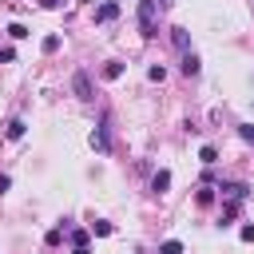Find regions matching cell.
<instances>
[{"label":"cell","instance_id":"obj_1","mask_svg":"<svg viewBox=\"0 0 254 254\" xmlns=\"http://www.w3.org/2000/svg\"><path fill=\"white\" fill-rule=\"evenodd\" d=\"M139 36L143 40H155L159 36V4L155 0H139Z\"/></svg>","mask_w":254,"mask_h":254},{"label":"cell","instance_id":"obj_2","mask_svg":"<svg viewBox=\"0 0 254 254\" xmlns=\"http://www.w3.org/2000/svg\"><path fill=\"white\" fill-rule=\"evenodd\" d=\"M91 147H95L99 155H107V151H111V115H107V111L99 115V127L91 131Z\"/></svg>","mask_w":254,"mask_h":254},{"label":"cell","instance_id":"obj_3","mask_svg":"<svg viewBox=\"0 0 254 254\" xmlns=\"http://www.w3.org/2000/svg\"><path fill=\"white\" fill-rule=\"evenodd\" d=\"M71 91H75V99H83V103H91L95 99V87H91V75L79 67L75 75H71Z\"/></svg>","mask_w":254,"mask_h":254},{"label":"cell","instance_id":"obj_4","mask_svg":"<svg viewBox=\"0 0 254 254\" xmlns=\"http://www.w3.org/2000/svg\"><path fill=\"white\" fill-rule=\"evenodd\" d=\"M218 190H222V198H234V202H246L250 198V187L246 183H218Z\"/></svg>","mask_w":254,"mask_h":254},{"label":"cell","instance_id":"obj_5","mask_svg":"<svg viewBox=\"0 0 254 254\" xmlns=\"http://www.w3.org/2000/svg\"><path fill=\"white\" fill-rule=\"evenodd\" d=\"M119 16V4L115 0H103V4H95V24H111Z\"/></svg>","mask_w":254,"mask_h":254},{"label":"cell","instance_id":"obj_6","mask_svg":"<svg viewBox=\"0 0 254 254\" xmlns=\"http://www.w3.org/2000/svg\"><path fill=\"white\" fill-rule=\"evenodd\" d=\"M179 71H183L187 79H194V75L202 71V60H198L194 52H183V64H179Z\"/></svg>","mask_w":254,"mask_h":254},{"label":"cell","instance_id":"obj_7","mask_svg":"<svg viewBox=\"0 0 254 254\" xmlns=\"http://www.w3.org/2000/svg\"><path fill=\"white\" fill-rule=\"evenodd\" d=\"M151 190H155V194H167V190H171V171H167V167H159V171L151 175Z\"/></svg>","mask_w":254,"mask_h":254},{"label":"cell","instance_id":"obj_8","mask_svg":"<svg viewBox=\"0 0 254 254\" xmlns=\"http://www.w3.org/2000/svg\"><path fill=\"white\" fill-rule=\"evenodd\" d=\"M238 214H242V202H234V198H226V202H222V214H218V226H230V222H234Z\"/></svg>","mask_w":254,"mask_h":254},{"label":"cell","instance_id":"obj_9","mask_svg":"<svg viewBox=\"0 0 254 254\" xmlns=\"http://www.w3.org/2000/svg\"><path fill=\"white\" fill-rule=\"evenodd\" d=\"M171 44H175V52H190V32L187 28H171Z\"/></svg>","mask_w":254,"mask_h":254},{"label":"cell","instance_id":"obj_10","mask_svg":"<svg viewBox=\"0 0 254 254\" xmlns=\"http://www.w3.org/2000/svg\"><path fill=\"white\" fill-rule=\"evenodd\" d=\"M214 198H218V194H214V187H210V183H202V187H198V194H194V202H198V206H214Z\"/></svg>","mask_w":254,"mask_h":254},{"label":"cell","instance_id":"obj_11","mask_svg":"<svg viewBox=\"0 0 254 254\" xmlns=\"http://www.w3.org/2000/svg\"><path fill=\"white\" fill-rule=\"evenodd\" d=\"M99 75H103V79H119V75H123V60H107Z\"/></svg>","mask_w":254,"mask_h":254},{"label":"cell","instance_id":"obj_12","mask_svg":"<svg viewBox=\"0 0 254 254\" xmlns=\"http://www.w3.org/2000/svg\"><path fill=\"white\" fill-rule=\"evenodd\" d=\"M24 131H28V123H24V119H8V127H4V135H8V139H24Z\"/></svg>","mask_w":254,"mask_h":254},{"label":"cell","instance_id":"obj_13","mask_svg":"<svg viewBox=\"0 0 254 254\" xmlns=\"http://www.w3.org/2000/svg\"><path fill=\"white\" fill-rule=\"evenodd\" d=\"M198 159H202V167H214V163H218V147H210V143H202V151H198Z\"/></svg>","mask_w":254,"mask_h":254},{"label":"cell","instance_id":"obj_14","mask_svg":"<svg viewBox=\"0 0 254 254\" xmlns=\"http://www.w3.org/2000/svg\"><path fill=\"white\" fill-rule=\"evenodd\" d=\"M60 44H64V40L52 32V36H44V44H40V48H44V56H52V52H60Z\"/></svg>","mask_w":254,"mask_h":254},{"label":"cell","instance_id":"obj_15","mask_svg":"<svg viewBox=\"0 0 254 254\" xmlns=\"http://www.w3.org/2000/svg\"><path fill=\"white\" fill-rule=\"evenodd\" d=\"M147 79H151V83H163V79H167V67H163V64H151V67H147Z\"/></svg>","mask_w":254,"mask_h":254},{"label":"cell","instance_id":"obj_16","mask_svg":"<svg viewBox=\"0 0 254 254\" xmlns=\"http://www.w3.org/2000/svg\"><path fill=\"white\" fill-rule=\"evenodd\" d=\"M111 230H115V226H111L107 218H95V222H91V234H99V238H107Z\"/></svg>","mask_w":254,"mask_h":254},{"label":"cell","instance_id":"obj_17","mask_svg":"<svg viewBox=\"0 0 254 254\" xmlns=\"http://www.w3.org/2000/svg\"><path fill=\"white\" fill-rule=\"evenodd\" d=\"M67 242H71V250L87 246V230H67Z\"/></svg>","mask_w":254,"mask_h":254},{"label":"cell","instance_id":"obj_18","mask_svg":"<svg viewBox=\"0 0 254 254\" xmlns=\"http://www.w3.org/2000/svg\"><path fill=\"white\" fill-rule=\"evenodd\" d=\"M159 254H183V242L179 238H167V242H159Z\"/></svg>","mask_w":254,"mask_h":254},{"label":"cell","instance_id":"obj_19","mask_svg":"<svg viewBox=\"0 0 254 254\" xmlns=\"http://www.w3.org/2000/svg\"><path fill=\"white\" fill-rule=\"evenodd\" d=\"M44 242H48V246H60V242H64V226H52V230L44 234Z\"/></svg>","mask_w":254,"mask_h":254},{"label":"cell","instance_id":"obj_20","mask_svg":"<svg viewBox=\"0 0 254 254\" xmlns=\"http://www.w3.org/2000/svg\"><path fill=\"white\" fill-rule=\"evenodd\" d=\"M8 36H12V40H24L28 28H24V24H8Z\"/></svg>","mask_w":254,"mask_h":254},{"label":"cell","instance_id":"obj_21","mask_svg":"<svg viewBox=\"0 0 254 254\" xmlns=\"http://www.w3.org/2000/svg\"><path fill=\"white\" fill-rule=\"evenodd\" d=\"M238 135H242L246 143H254V123H238Z\"/></svg>","mask_w":254,"mask_h":254},{"label":"cell","instance_id":"obj_22","mask_svg":"<svg viewBox=\"0 0 254 254\" xmlns=\"http://www.w3.org/2000/svg\"><path fill=\"white\" fill-rule=\"evenodd\" d=\"M238 238H242V242H254V222H246V226L238 230Z\"/></svg>","mask_w":254,"mask_h":254},{"label":"cell","instance_id":"obj_23","mask_svg":"<svg viewBox=\"0 0 254 254\" xmlns=\"http://www.w3.org/2000/svg\"><path fill=\"white\" fill-rule=\"evenodd\" d=\"M12 60H16V52L12 48H0V64H12Z\"/></svg>","mask_w":254,"mask_h":254},{"label":"cell","instance_id":"obj_24","mask_svg":"<svg viewBox=\"0 0 254 254\" xmlns=\"http://www.w3.org/2000/svg\"><path fill=\"white\" fill-rule=\"evenodd\" d=\"M60 4H64V0H40V8H48V12H56Z\"/></svg>","mask_w":254,"mask_h":254},{"label":"cell","instance_id":"obj_25","mask_svg":"<svg viewBox=\"0 0 254 254\" xmlns=\"http://www.w3.org/2000/svg\"><path fill=\"white\" fill-rule=\"evenodd\" d=\"M8 187H12V179H8V175H0V194H4Z\"/></svg>","mask_w":254,"mask_h":254},{"label":"cell","instance_id":"obj_26","mask_svg":"<svg viewBox=\"0 0 254 254\" xmlns=\"http://www.w3.org/2000/svg\"><path fill=\"white\" fill-rule=\"evenodd\" d=\"M155 4H159V8H175V0H155Z\"/></svg>","mask_w":254,"mask_h":254},{"label":"cell","instance_id":"obj_27","mask_svg":"<svg viewBox=\"0 0 254 254\" xmlns=\"http://www.w3.org/2000/svg\"><path fill=\"white\" fill-rule=\"evenodd\" d=\"M71 254H91V250H87V246H79V250H71Z\"/></svg>","mask_w":254,"mask_h":254},{"label":"cell","instance_id":"obj_28","mask_svg":"<svg viewBox=\"0 0 254 254\" xmlns=\"http://www.w3.org/2000/svg\"><path fill=\"white\" fill-rule=\"evenodd\" d=\"M79 4H95V0H79Z\"/></svg>","mask_w":254,"mask_h":254}]
</instances>
